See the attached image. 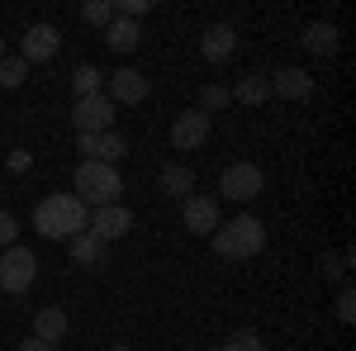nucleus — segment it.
Masks as SVG:
<instances>
[{
    "label": "nucleus",
    "instance_id": "9",
    "mask_svg": "<svg viewBox=\"0 0 356 351\" xmlns=\"http://www.w3.org/2000/svg\"><path fill=\"white\" fill-rule=\"evenodd\" d=\"M114 100V109L119 105H143L147 95H152V81L143 76V72H134V67H119V72H110V90H105Z\"/></svg>",
    "mask_w": 356,
    "mask_h": 351
},
{
    "label": "nucleus",
    "instance_id": "28",
    "mask_svg": "<svg viewBox=\"0 0 356 351\" xmlns=\"http://www.w3.org/2000/svg\"><path fill=\"white\" fill-rule=\"evenodd\" d=\"M337 318H342V323H352V318H356V295H352V285H342V290H337Z\"/></svg>",
    "mask_w": 356,
    "mask_h": 351
},
{
    "label": "nucleus",
    "instance_id": "15",
    "mask_svg": "<svg viewBox=\"0 0 356 351\" xmlns=\"http://www.w3.org/2000/svg\"><path fill=\"white\" fill-rule=\"evenodd\" d=\"M67 313H62V309H38V313H33V337H38V342H43V347H57V342H62V337H67Z\"/></svg>",
    "mask_w": 356,
    "mask_h": 351
},
{
    "label": "nucleus",
    "instance_id": "1",
    "mask_svg": "<svg viewBox=\"0 0 356 351\" xmlns=\"http://www.w3.org/2000/svg\"><path fill=\"white\" fill-rule=\"evenodd\" d=\"M86 218H90V209H86L81 199L72 195V190H57V195H48V199H38V209H33V228L43 233V238H53V243H72L76 233H86Z\"/></svg>",
    "mask_w": 356,
    "mask_h": 351
},
{
    "label": "nucleus",
    "instance_id": "3",
    "mask_svg": "<svg viewBox=\"0 0 356 351\" xmlns=\"http://www.w3.org/2000/svg\"><path fill=\"white\" fill-rule=\"evenodd\" d=\"M72 195L81 199L86 209L119 204V195H124V176H119V166H110V162H81V166H76V190H72Z\"/></svg>",
    "mask_w": 356,
    "mask_h": 351
},
{
    "label": "nucleus",
    "instance_id": "16",
    "mask_svg": "<svg viewBox=\"0 0 356 351\" xmlns=\"http://www.w3.org/2000/svg\"><path fill=\"white\" fill-rule=\"evenodd\" d=\"M105 43H110L114 53H134L138 43H143V28H138L134 19H110V24H105Z\"/></svg>",
    "mask_w": 356,
    "mask_h": 351
},
{
    "label": "nucleus",
    "instance_id": "14",
    "mask_svg": "<svg viewBox=\"0 0 356 351\" xmlns=\"http://www.w3.org/2000/svg\"><path fill=\"white\" fill-rule=\"evenodd\" d=\"M233 48H238L233 24H209L204 33H200V53L209 57V62H228V57H233Z\"/></svg>",
    "mask_w": 356,
    "mask_h": 351
},
{
    "label": "nucleus",
    "instance_id": "10",
    "mask_svg": "<svg viewBox=\"0 0 356 351\" xmlns=\"http://www.w3.org/2000/svg\"><path fill=\"white\" fill-rule=\"evenodd\" d=\"M181 223L191 228L195 238H209V233L223 223L219 218V199H214V195H191V199L181 204Z\"/></svg>",
    "mask_w": 356,
    "mask_h": 351
},
{
    "label": "nucleus",
    "instance_id": "11",
    "mask_svg": "<svg viewBox=\"0 0 356 351\" xmlns=\"http://www.w3.org/2000/svg\"><path fill=\"white\" fill-rule=\"evenodd\" d=\"M57 48H62V33H57L53 24H29L24 38H19V57H24L29 67H33V62L57 57Z\"/></svg>",
    "mask_w": 356,
    "mask_h": 351
},
{
    "label": "nucleus",
    "instance_id": "24",
    "mask_svg": "<svg viewBox=\"0 0 356 351\" xmlns=\"http://www.w3.org/2000/svg\"><path fill=\"white\" fill-rule=\"evenodd\" d=\"M72 85H76V100H81V95H100V72H95V67H76Z\"/></svg>",
    "mask_w": 356,
    "mask_h": 351
},
{
    "label": "nucleus",
    "instance_id": "18",
    "mask_svg": "<svg viewBox=\"0 0 356 351\" xmlns=\"http://www.w3.org/2000/svg\"><path fill=\"white\" fill-rule=\"evenodd\" d=\"M162 190H166V195H176V199H191L195 171H191V166H181V162H171V166L162 171Z\"/></svg>",
    "mask_w": 356,
    "mask_h": 351
},
{
    "label": "nucleus",
    "instance_id": "20",
    "mask_svg": "<svg viewBox=\"0 0 356 351\" xmlns=\"http://www.w3.org/2000/svg\"><path fill=\"white\" fill-rule=\"evenodd\" d=\"M304 48L318 53V57L337 53V28H332V24H309V28H304Z\"/></svg>",
    "mask_w": 356,
    "mask_h": 351
},
{
    "label": "nucleus",
    "instance_id": "2",
    "mask_svg": "<svg viewBox=\"0 0 356 351\" xmlns=\"http://www.w3.org/2000/svg\"><path fill=\"white\" fill-rule=\"evenodd\" d=\"M209 238H214V256H223V261H252L266 247V223L243 214V218H233V223H219Z\"/></svg>",
    "mask_w": 356,
    "mask_h": 351
},
{
    "label": "nucleus",
    "instance_id": "13",
    "mask_svg": "<svg viewBox=\"0 0 356 351\" xmlns=\"http://www.w3.org/2000/svg\"><path fill=\"white\" fill-rule=\"evenodd\" d=\"M76 147H81L86 152V162H119V157H124V147H129V142H124V133H76Z\"/></svg>",
    "mask_w": 356,
    "mask_h": 351
},
{
    "label": "nucleus",
    "instance_id": "31",
    "mask_svg": "<svg viewBox=\"0 0 356 351\" xmlns=\"http://www.w3.org/2000/svg\"><path fill=\"white\" fill-rule=\"evenodd\" d=\"M0 57H5V38H0Z\"/></svg>",
    "mask_w": 356,
    "mask_h": 351
},
{
    "label": "nucleus",
    "instance_id": "30",
    "mask_svg": "<svg viewBox=\"0 0 356 351\" xmlns=\"http://www.w3.org/2000/svg\"><path fill=\"white\" fill-rule=\"evenodd\" d=\"M110 351H129V347H124V342H114V347H110Z\"/></svg>",
    "mask_w": 356,
    "mask_h": 351
},
{
    "label": "nucleus",
    "instance_id": "22",
    "mask_svg": "<svg viewBox=\"0 0 356 351\" xmlns=\"http://www.w3.org/2000/svg\"><path fill=\"white\" fill-rule=\"evenodd\" d=\"M228 100H233V95H228V85H204V90H200V114H219L223 105H228Z\"/></svg>",
    "mask_w": 356,
    "mask_h": 351
},
{
    "label": "nucleus",
    "instance_id": "25",
    "mask_svg": "<svg viewBox=\"0 0 356 351\" xmlns=\"http://www.w3.org/2000/svg\"><path fill=\"white\" fill-rule=\"evenodd\" d=\"M223 351H266V347H261V337H257L252 327H243V332H233V337L223 342Z\"/></svg>",
    "mask_w": 356,
    "mask_h": 351
},
{
    "label": "nucleus",
    "instance_id": "27",
    "mask_svg": "<svg viewBox=\"0 0 356 351\" xmlns=\"http://www.w3.org/2000/svg\"><path fill=\"white\" fill-rule=\"evenodd\" d=\"M19 243V218L10 209H0V247H15Z\"/></svg>",
    "mask_w": 356,
    "mask_h": 351
},
{
    "label": "nucleus",
    "instance_id": "7",
    "mask_svg": "<svg viewBox=\"0 0 356 351\" xmlns=\"http://www.w3.org/2000/svg\"><path fill=\"white\" fill-rule=\"evenodd\" d=\"M261 186H266V176H261V166H257V162H233L219 176V190L228 195V199H238V204L257 199V195H261Z\"/></svg>",
    "mask_w": 356,
    "mask_h": 351
},
{
    "label": "nucleus",
    "instance_id": "29",
    "mask_svg": "<svg viewBox=\"0 0 356 351\" xmlns=\"http://www.w3.org/2000/svg\"><path fill=\"white\" fill-rule=\"evenodd\" d=\"M19 351H53V347H43L38 337H29V342H19Z\"/></svg>",
    "mask_w": 356,
    "mask_h": 351
},
{
    "label": "nucleus",
    "instance_id": "17",
    "mask_svg": "<svg viewBox=\"0 0 356 351\" xmlns=\"http://www.w3.org/2000/svg\"><path fill=\"white\" fill-rule=\"evenodd\" d=\"M228 95L243 100V105H266V100H271V85H266L261 72H252V76H238V85H233Z\"/></svg>",
    "mask_w": 356,
    "mask_h": 351
},
{
    "label": "nucleus",
    "instance_id": "12",
    "mask_svg": "<svg viewBox=\"0 0 356 351\" xmlns=\"http://www.w3.org/2000/svg\"><path fill=\"white\" fill-rule=\"evenodd\" d=\"M266 85L280 100H309L314 95V76L304 67H275V72H266Z\"/></svg>",
    "mask_w": 356,
    "mask_h": 351
},
{
    "label": "nucleus",
    "instance_id": "26",
    "mask_svg": "<svg viewBox=\"0 0 356 351\" xmlns=\"http://www.w3.org/2000/svg\"><path fill=\"white\" fill-rule=\"evenodd\" d=\"M342 270H347V256H337V252H323V256H318V275H323V280H337Z\"/></svg>",
    "mask_w": 356,
    "mask_h": 351
},
{
    "label": "nucleus",
    "instance_id": "19",
    "mask_svg": "<svg viewBox=\"0 0 356 351\" xmlns=\"http://www.w3.org/2000/svg\"><path fill=\"white\" fill-rule=\"evenodd\" d=\"M72 261L76 266H105V243H95L90 233H76L72 238Z\"/></svg>",
    "mask_w": 356,
    "mask_h": 351
},
{
    "label": "nucleus",
    "instance_id": "8",
    "mask_svg": "<svg viewBox=\"0 0 356 351\" xmlns=\"http://www.w3.org/2000/svg\"><path fill=\"white\" fill-rule=\"evenodd\" d=\"M214 133V124H209V114H200V109H186V114H176V124H171V147L176 152H195V147H204Z\"/></svg>",
    "mask_w": 356,
    "mask_h": 351
},
{
    "label": "nucleus",
    "instance_id": "6",
    "mask_svg": "<svg viewBox=\"0 0 356 351\" xmlns=\"http://www.w3.org/2000/svg\"><path fill=\"white\" fill-rule=\"evenodd\" d=\"M129 228H134V209L124 199L119 204H105V209H95V214L86 218V233L95 243H119V238H129Z\"/></svg>",
    "mask_w": 356,
    "mask_h": 351
},
{
    "label": "nucleus",
    "instance_id": "4",
    "mask_svg": "<svg viewBox=\"0 0 356 351\" xmlns=\"http://www.w3.org/2000/svg\"><path fill=\"white\" fill-rule=\"evenodd\" d=\"M33 280H38V256L19 243L5 247V256H0V290L5 295H24Z\"/></svg>",
    "mask_w": 356,
    "mask_h": 351
},
{
    "label": "nucleus",
    "instance_id": "23",
    "mask_svg": "<svg viewBox=\"0 0 356 351\" xmlns=\"http://www.w3.org/2000/svg\"><path fill=\"white\" fill-rule=\"evenodd\" d=\"M81 19H86V24H95V28H105L114 19V5H110V0H86V5H81Z\"/></svg>",
    "mask_w": 356,
    "mask_h": 351
},
{
    "label": "nucleus",
    "instance_id": "5",
    "mask_svg": "<svg viewBox=\"0 0 356 351\" xmlns=\"http://www.w3.org/2000/svg\"><path fill=\"white\" fill-rule=\"evenodd\" d=\"M114 100L100 90V95H81L76 105H72V124H76V133H110L114 129Z\"/></svg>",
    "mask_w": 356,
    "mask_h": 351
},
{
    "label": "nucleus",
    "instance_id": "21",
    "mask_svg": "<svg viewBox=\"0 0 356 351\" xmlns=\"http://www.w3.org/2000/svg\"><path fill=\"white\" fill-rule=\"evenodd\" d=\"M24 76H29V62L24 57H0V85H5V90H15V85H24Z\"/></svg>",
    "mask_w": 356,
    "mask_h": 351
}]
</instances>
